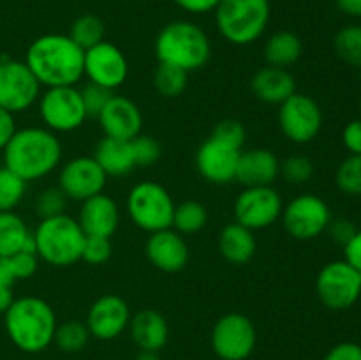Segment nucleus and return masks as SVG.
<instances>
[{"label": "nucleus", "instance_id": "nucleus-1", "mask_svg": "<svg viewBox=\"0 0 361 360\" xmlns=\"http://www.w3.org/2000/svg\"><path fill=\"white\" fill-rule=\"evenodd\" d=\"M85 52L66 34H46L30 42L23 62L41 87H76L83 78Z\"/></svg>", "mask_w": 361, "mask_h": 360}, {"label": "nucleus", "instance_id": "nucleus-2", "mask_svg": "<svg viewBox=\"0 0 361 360\" xmlns=\"http://www.w3.org/2000/svg\"><path fill=\"white\" fill-rule=\"evenodd\" d=\"M2 152L4 166L27 184L48 176L62 161V143L59 136L46 127L37 126L16 129Z\"/></svg>", "mask_w": 361, "mask_h": 360}, {"label": "nucleus", "instance_id": "nucleus-3", "mask_svg": "<svg viewBox=\"0 0 361 360\" xmlns=\"http://www.w3.org/2000/svg\"><path fill=\"white\" fill-rule=\"evenodd\" d=\"M56 314L46 300L39 296L14 299L4 314V327L11 342L23 353H41L53 344Z\"/></svg>", "mask_w": 361, "mask_h": 360}, {"label": "nucleus", "instance_id": "nucleus-4", "mask_svg": "<svg viewBox=\"0 0 361 360\" xmlns=\"http://www.w3.org/2000/svg\"><path fill=\"white\" fill-rule=\"evenodd\" d=\"M154 48L159 64L178 67L185 73L200 71L212 56V42L207 32L187 20L164 25L155 37Z\"/></svg>", "mask_w": 361, "mask_h": 360}, {"label": "nucleus", "instance_id": "nucleus-5", "mask_svg": "<svg viewBox=\"0 0 361 360\" xmlns=\"http://www.w3.org/2000/svg\"><path fill=\"white\" fill-rule=\"evenodd\" d=\"M222 39L235 46H249L267 30L271 16L270 0H221L214 11Z\"/></svg>", "mask_w": 361, "mask_h": 360}, {"label": "nucleus", "instance_id": "nucleus-6", "mask_svg": "<svg viewBox=\"0 0 361 360\" xmlns=\"http://www.w3.org/2000/svg\"><path fill=\"white\" fill-rule=\"evenodd\" d=\"M85 233L78 219L62 214L41 219L34 232L39 260L53 267H71L81 260Z\"/></svg>", "mask_w": 361, "mask_h": 360}, {"label": "nucleus", "instance_id": "nucleus-7", "mask_svg": "<svg viewBox=\"0 0 361 360\" xmlns=\"http://www.w3.org/2000/svg\"><path fill=\"white\" fill-rule=\"evenodd\" d=\"M175 201L162 184L143 180L127 194V214L130 221L147 233L171 228Z\"/></svg>", "mask_w": 361, "mask_h": 360}, {"label": "nucleus", "instance_id": "nucleus-8", "mask_svg": "<svg viewBox=\"0 0 361 360\" xmlns=\"http://www.w3.org/2000/svg\"><path fill=\"white\" fill-rule=\"evenodd\" d=\"M39 115L51 133H73L88 119L78 87H51L39 95Z\"/></svg>", "mask_w": 361, "mask_h": 360}, {"label": "nucleus", "instance_id": "nucleus-9", "mask_svg": "<svg viewBox=\"0 0 361 360\" xmlns=\"http://www.w3.org/2000/svg\"><path fill=\"white\" fill-rule=\"evenodd\" d=\"M316 293L328 309H349L361 296V274L345 260L330 261L317 274Z\"/></svg>", "mask_w": 361, "mask_h": 360}, {"label": "nucleus", "instance_id": "nucleus-10", "mask_svg": "<svg viewBox=\"0 0 361 360\" xmlns=\"http://www.w3.org/2000/svg\"><path fill=\"white\" fill-rule=\"evenodd\" d=\"M277 119L282 134L296 145L310 143L323 129V109L319 102L300 92L279 104Z\"/></svg>", "mask_w": 361, "mask_h": 360}, {"label": "nucleus", "instance_id": "nucleus-11", "mask_svg": "<svg viewBox=\"0 0 361 360\" xmlns=\"http://www.w3.org/2000/svg\"><path fill=\"white\" fill-rule=\"evenodd\" d=\"M282 224L289 236L296 240H314L328 229L331 210L323 198L316 194H300L282 208Z\"/></svg>", "mask_w": 361, "mask_h": 360}, {"label": "nucleus", "instance_id": "nucleus-12", "mask_svg": "<svg viewBox=\"0 0 361 360\" xmlns=\"http://www.w3.org/2000/svg\"><path fill=\"white\" fill-rule=\"evenodd\" d=\"M212 349L221 360H247L256 349L257 332L242 313H228L212 328Z\"/></svg>", "mask_w": 361, "mask_h": 360}, {"label": "nucleus", "instance_id": "nucleus-13", "mask_svg": "<svg viewBox=\"0 0 361 360\" xmlns=\"http://www.w3.org/2000/svg\"><path fill=\"white\" fill-rule=\"evenodd\" d=\"M41 95V83L21 60L0 62V108L6 112L23 113L30 109Z\"/></svg>", "mask_w": 361, "mask_h": 360}, {"label": "nucleus", "instance_id": "nucleus-14", "mask_svg": "<svg viewBox=\"0 0 361 360\" xmlns=\"http://www.w3.org/2000/svg\"><path fill=\"white\" fill-rule=\"evenodd\" d=\"M282 208L284 203L274 186L243 187L233 205V214L236 222L257 232L275 224L281 219Z\"/></svg>", "mask_w": 361, "mask_h": 360}, {"label": "nucleus", "instance_id": "nucleus-15", "mask_svg": "<svg viewBox=\"0 0 361 360\" xmlns=\"http://www.w3.org/2000/svg\"><path fill=\"white\" fill-rule=\"evenodd\" d=\"M83 76H87L90 83L115 92L126 83L129 76V64L118 46L102 41L85 49Z\"/></svg>", "mask_w": 361, "mask_h": 360}, {"label": "nucleus", "instance_id": "nucleus-16", "mask_svg": "<svg viewBox=\"0 0 361 360\" xmlns=\"http://www.w3.org/2000/svg\"><path fill=\"white\" fill-rule=\"evenodd\" d=\"M108 175L94 155H80L60 168L59 187L69 200L85 201L99 193H104Z\"/></svg>", "mask_w": 361, "mask_h": 360}, {"label": "nucleus", "instance_id": "nucleus-17", "mask_svg": "<svg viewBox=\"0 0 361 360\" xmlns=\"http://www.w3.org/2000/svg\"><path fill=\"white\" fill-rule=\"evenodd\" d=\"M240 154L242 148L233 147L210 134V138H207L196 152L197 173L215 186L235 182Z\"/></svg>", "mask_w": 361, "mask_h": 360}, {"label": "nucleus", "instance_id": "nucleus-18", "mask_svg": "<svg viewBox=\"0 0 361 360\" xmlns=\"http://www.w3.org/2000/svg\"><path fill=\"white\" fill-rule=\"evenodd\" d=\"M129 304L115 293H106L92 302L87 313L88 332L99 341H111L122 335L129 328L130 321Z\"/></svg>", "mask_w": 361, "mask_h": 360}, {"label": "nucleus", "instance_id": "nucleus-19", "mask_svg": "<svg viewBox=\"0 0 361 360\" xmlns=\"http://www.w3.org/2000/svg\"><path fill=\"white\" fill-rule=\"evenodd\" d=\"M97 120L104 136L115 140L130 141L141 134L143 129V115L140 106L126 95L113 94L104 109L99 113Z\"/></svg>", "mask_w": 361, "mask_h": 360}, {"label": "nucleus", "instance_id": "nucleus-20", "mask_svg": "<svg viewBox=\"0 0 361 360\" xmlns=\"http://www.w3.org/2000/svg\"><path fill=\"white\" fill-rule=\"evenodd\" d=\"M145 254L157 270L175 274L189 263V246L185 239L173 228L150 233L145 244Z\"/></svg>", "mask_w": 361, "mask_h": 360}, {"label": "nucleus", "instance_id": "nucleus-21", "mask_svg": "<svg viewBox=\"0 0 361 360\" xmlns=\"http://www.w3.org/2000/svg\"><path fill=\"white\" fill-rule=\"evenodd\" d=\"M76 219L87 236L111 239L120 224V208L109 194L99 193L81 201Z\"/></svg>", "mask_w": 361, "mask_h": 360}, {"label": "nucleus", "instance_id": "nucleus-22", "mask_svg": "<svg viewBox=\"0 0 361 360\" xmlns=\"http://www.w3.org/2000/svg\"><path fill=\"white\" fill-rule=\"evenodd\" d=\"M281 175V161L270 148L242 150L236 166L235 182L243 187L274 186Z\"/></svg>", "mask_w": 361, "mask_h": 360}, {"label": "nucleus", "instance_id": "nucleus-23", "mask_svg": "<svg viewBox=\"0 0 361 360\" xmlns=\"http://www.w3.org/2000/svg\"><path fill=\"white\" fill-rule=\"evenodd\" d=\"M129 334L134 344L143 352H159L169 339L166 318L155 309H141L130 316Z\"/></svg>", "mask_w": 361, "mask_h": 360}, {"label": "nucleus", "instance_id": "nucleus-24", "mask_svg": "<svg viewBox=\"0 0 361 360\" xmlns=\"http://www.w3.org/2000/svg\"><path fill=\"white\" fill-rule=\"evenodd\" d=\"M252 94L267 104H282L296 92V80L289 69L281 67H261L250 80Z\"/></svg>", "mask_w": 361, "mask_h": 360}, {"label": "nucleus", "instance_id": "nucleus-25", "mask_svg": "<svg viewBox=\"0 0 361 360\" xmlns=\"http://www.w3.org/2000/svg\"><path fill=\"white\" fill-rule=\"evenodd\" d=\"M257 242L252 229L240 222H229L219 233V251L222 258L233 265H245L256 254Z\"/></svg>", "mask_w": 361, "mask_h": 360}, {"label": "nucleus", "instance_id": "nucleus-26", "mask_svg": "<svg viewBox=\"0 0 361 360\" xmlns=\"http://www.w3.org/2000/svg\"><path fill=\"white\" fill-rule=\"evenodd\" d=\"M94 157L108 176H123L136 169L130 141L104 136L95 147Z\"/></svg>", "mask_w": 361, "mask_h": 360}, {"label": "nucleus", "instance_id": "nucleus-27", "mask_svg": "<svg viewBox=\"0 0 361 360\" xmlns=\"http://www.w3.org/2000/svg\"><path fill=\"white\" fill-rule=\"evenodd\" d=\"M303 53L302 39L291 30H281L271 34L263 46V56L267 66L289 69L300 60Z\"/></svg>", "mask_w": 361, "mask_h": 360}, {"label": "nucleus", "instance_id": "nucleus-28", "mask_svg": "<svg viewBox=\"0 0 361 360\" xmlns=\"http://www.w3.org/2000/svg\"><path fill=\"white\" fill-rule=\"evenodd\" d=\"M30 233L16 212H0V256L9 258L20 253Z\"/></svg>", "mask_w": 361, "mask_h": 360}, {"label": "nucleus", "instance_id": "nucleus-29", "mask_svg": "<svg viewBox=\"0 0 361 360\" xmlns=\"http://www.w3.org/2000/svg\"><path fill=\"white\" fill-rule=\"evenodd\" d=\"M208 222V210L201 201L187 200L175 205L171 228L180 235H194L201 232Z\"/></svg>", "mask_w": 361, "mask_h": 360}, {"label": "nucleus", "instance_id": "nucleus-30", "mask_svg": "<svg viewBox=\"0 0 361 360\" xmlns=\"http://www.w3.org/2000/svg\"><path fill=\"white\" fill-rule=\"evenodd\" d=\"M334 48L338 59L351 67H361V25H345L335 34Z\"/></svg>", "mask_w": 361, "mask_h": 360}, {"label": "nucleus", "instance_id": "nucleus-31", "mask_svg": "<svg viewBox=\"0 0 361 360\" xmlns=\"http://www.w3.org/2000/svg\"><path fill=\"white\" fill-rule=\"evenodd\" d=\"M104 34L106 27L101 18L95 14H81L80 18L74 20L69 37L85 52V49L104 41Z\"/></svg>", "mask_w": 361, "mask_h": 360}, {"label": "nucleus", "instance_id": "nucleus-32", "mask_svg": "<svg viewBox=\"0 0 361 360\" xmlns=\"http://www.w3.org/2000/svg\"><path fill=\"white\" fill-rule=\"evenodd\" d=\"M92 335L90 332H88L87 325L81 323V321L78 320H69L56 325L53 342H55L56 348L62 349V352L78 353L88 344V339Z\"/></svg>", "mask_w": 361, "mask_h": 360}, {"label": "nucleus", "instance_id": "nucleus-33", "mask_svg": "<svg viewBox=\"0 0 361 360\" xmlns=\"http://www.w3.org/2000/svg\"><path fill=\"white\" fill-rule=\"evenodd\" d=\"M187 80H189V73L178 69V67L168 66V64H159L157 71L154 74L155 90L162 97L168 99L180 97L185 92Z\"/></svg>", "mask_w": 361, "mask_h": 360}, {"label": "nucleus", "instance_id": "nucleus-34", "mask_svg": "<svg viewBox=\"0 0 361 360\" xmlns=\"http://www.w3.org/2000/svg\"><path fill=\"white\" fill-rule=\"evenodd\" d=\"M27 193V182L9 168H0V212H14Z\"/></svg>", "mask_w": 361, "mask_h": 360}, {"label": "nucleus", "instance_id": "nucleus-35", "mask_svg": "<svg viewBox=\"0 0 361 360\" xmlns=\"http://www.w3.org/2000/svg\"><path fill=\"white\" fill-rule=\"evenodd\" d=\"M335 184L348 196H361V155L349 154L338 164Z\"/></svg>", "mask_w": 361, "mask_h": 360}, {"label": "nucleus", "instance_id": "nucleus-36", "mask_svg": "<svg viewBox=\"0 0 361 360\" xmlns=\"http://www.w3.org/2000/svg\"><path fill=\"white\" fill-rule=\"evenodd\" d=\"M69 198L63 194V191L56 187H46L35 198V212L41 219L55 217V215L66 214V207Z\"/></svg>", "mask_w": 361, "mask_h": 360}, {"label": "nucleus", "instance_id": "nucleus-37", "mask_svg": "<svg viewBox=\"0 0 361 360\" xmlns=\"http://www.w3.org/2000/svg\"><path fill=\"white\" fill-rule=\"evenodd\" d=\"M314 175V162L307 155L296 154L289 155L284 161H281V176L288 184H305L312 179Z\"/></svg>", "mask_w": 361, "mask_h": 360}, {"label": "nucleus", "instance_id": "nucleus-38", "mask_svg": "<svg viewBox=\"0 0 361 360\" xmlns=\"http://www.w3.org/2000/svg\"><path fill=\"white\" fill-rule=\"evenodd\" d=\"M130 148H133L136 168H147V166L155 164L161 157V145L155 138L148 136V134L141 133L136 138H133Z\"/></svg>", "mask_w": 361, "mask_h": 360}, {"label": "nucleus", "instance_id": "nucleus-39", "mask_svg": "<svg viewBox=\"0 0 361 360\" xmlns=\"http://www.w3.org/2000/svg\"><path fill=\"white\" fill-rule=\"evenodd\" d=\"M115 92L109 90V88L101 87V85H95L88 81L83 88H81V99H83L85 112H87L88 119L95 116L97 119L99 113L104 109V106L108 104L109 99L113 97Z\"/></svg>", "mask_w": 361, "mask_h": 360}, {"label": "nucleus", "instance_id": "nucleus-40", "mask_svg": "<svg viewBox=\"0 0 361 360\" xmlns=\"http://www.w3.org/2000/svg\"><path fill=\"white\" fill-rule=\"evenodd\" d=\"M113 246L111 239H102V236H85L83 251H81V260L88 265H102L111 258Z\"/></svg>", "mask_w": 361, "mask_h": 360}, {"label": "nucleus", "instance_id": "nucleus-41", "mask_svg": "<svg viewBox=\"0 0 361 360\" xmlns=\"http://www.w3.org/2000/svg\"><path fill=\"white\" fill-rule=\"evenodd\" d=\"M212 136L219 138V140L226 141V143L233 145L236 148H242L245 145L247 140V131L243 127V124L240 120L235 119H226L215 126V129L212 131Z\"/></svg>", "mask_w": 361, "mask_h": 360}, {"label": "nucleus", "instance_id": "nucleus-42", "mask_svg": "<svg viewBox=\"0 0 361 360\" xmlns=\"http://www.w3.org/2000/svg\"><path fill=\"white\" fill-rule=\"evenodd\" d=\"M9 260H11V267H13L14 275H16V281H21V279H30L39 268V256L35 253L20 251V253L9 256Z\"/></svg>", "mask_w": 361, "mask_h": 360}, {"label": "nucleus", "instance_id": "nucleus-43", "mask_svg": "<svg viewBox=\"0 0 361 360\" xmlns=\"http://www.w3.org/2000/svg\"><path fill=\"white\" fill-rule=\"evenodd\" d=\"M328 233L334 239V242H337L338 246L344 247L349 240L355 236V233L358 232V228L355 226V222L349 221V219L338 217V219H331L330 224H328Z\"/></svg>", "mask_w": 361, "mask_h": 360}, {"label": "nucleus", "instance_id": "nucleus-44", "mask_svg": "<svg viewBox=\"0 0 361 360\" xmlns=\"http://www.w3.org/2000/svg\"><path fill=\"white\" fill-rule=\"evenodd\" d=\"M342 143L349 154L361 155V119H355L345 124L342 131Z\"/></svg>", "mask_w": 361, "mask_h": 360}, {"label": "nucleus", "instance_id": "nucleus-45", "mask_svg": "<svg viewBox=\"0 0 361 360\" xmlns=\"http://www.w3.org/2000/svg\"><path fill=\"white\" fill-rule=\"evenodd\" d=\"M323 360H361V346L356 342H338Z\"/></svg>", "mask_w": 361, "mask_h": 360}, {"label": "nucleus", "instance_id": "nucleus-46", "mask_svg": "<svg viewBox=\"0 0 361 360\" xmlns=\"http://www.w3.org/2000/svg\"><path fill=\"white\" fill-rule=\"evenodd\" d=\"M221 0H173L175 6L189 14H207L214 13Z\"/></svg>", "mask_w": 361, "mask_h": 360}, {"label": "nucleus", "instance_id": "nucleus-47", "mask_svg": "<svg viewBox=\"0 0 361 360\" xmlns=\"http://www.w3.org/2000/svg\"><path fill=\"white\" fill-rule=\"evenodd\" d=\"M344 260L361 274V228L351 240L344 246Z\"/></svg>", "mask_w": 361, "mask_h": 360}, {"label": "nucleus", "instance_id": "nucleus-48", "mask_svg": "<svg viewBox=\"0 0 361 360\" xmlns=\"http://www.w3.org/2000/svg\"><path fill=\"white\" fill-rule=\"evenodd\" d=\"M14 133H16V120H14V115L0 108V152L6 148V145L9 143Z\"/></svg>", "mask_w": 361, "mask_h": 360}, {"label": "nucleus", "instance_id": "nucleus-49", "mask_svg": "<svg viewBox=\"0 0 361 360\" xmlns=\"http://www.w3.org/2000/svg\"><path fill=\"white\" fill-rule=\"evenodd\" d=\"M14 282H16V275L11 267V260L0 256V288H13Z\"/></svg>", "mask_w": 361, "mask_h": 360}, {"label": "nucleus", "instance_id": "nucleus-50", "mask_svg": "<svg viewBox=\"0 0 361 360\" xmlns=\"http://www.w3.org/2000/svg\"><path fill=\"white\" fill-rule=\"evenodd\" d=\"M338 11L351 18H361V0H335Z\"/></svg>", "mask_w": 361, "mask_h": 360}, {"label": "nucleus", "instance_id": "nucleus-51", "mask_svg": "<svg viewBox=\"0 0 361 360\" xmlns=\"http://www.w3.org/2000/svg\"><path fill=\"white\" fill-rule=\"evenodd\" d=\"M13 302H14L13 288H0V314H6V311L9 309Z\"/></svg>", "mask_w": 361, "mask_h": 360}, {"label": "nucleus", "instance_id": "nucleus-52", "mask_svg": "<svg viewBox=\"0 0 361 360\" xmlns=\"http://www.w3.org/2000/svg\"><path fill=\"white\" fill-rule=\"evenodd\" d=\"M134 360H161V356H159V352H143V349H140Z\"/></svg>", "mask_w": 361, "mask_h": 360}, {"label": "nucleus", "instance_id": "nucleus-53", "mask_svg": "<svg viewBox=\"0 0 361 360\" xmlns=\"http://www.w3.org/2000/svg\"><path fill=\"white\" fill-rule=\"evenodd\" d=\"M360 115H361V99H360Z\"/></svg>", "mask_w": 361, "mask_h": 360}, {"label": "nucleus", "instance_id": "nucleus-54", "mask_svg": "<svg viewBox=\"0 0 361 360\" xmlns=\"http://www.w3.org/2000/svg\"><path fill=\"white\" fill-rule=\"evenodd\" d=\"M0 62H2V56H0Z\"/></svg>", "mask_w": 361, "mask_h": 360}]
</instances>
